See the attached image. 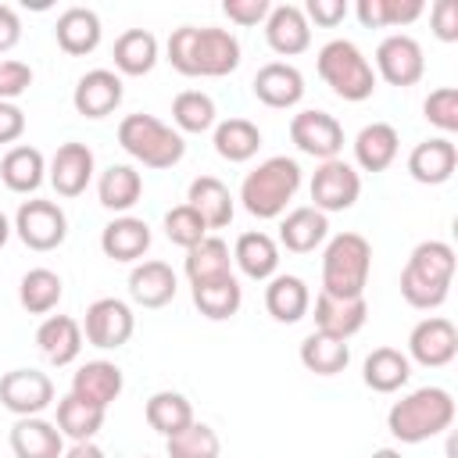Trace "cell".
<instances>
[{"label": "cell", "instance_id": "obj_36", "mask_svg": "<svg viewBox=\"0 0 458 458\" xmlns=\"http://www.w3.org/2000/svg\"><path fill=\"white\" fill-rule=\"evenodd\" d=\"M143 193V175L132 165H107L97 179V197L107 211H129Z\"/></svg>", "mask_w": 458, "mask_h": 458}, {"label": "cell", "instance_id": "obj_1", "mask_svg": "<svg viewBox=\"0 0 458 458\" xmlns=\"http://www.w3.org/2000/svg\"><path fill=\"white\" fill-rule=\"evenodd\" d=\"M165 50L172 68L190 79H218L240 68V39L215 25H179Z\"/></svg>", "mask_w": 458, "mask_h": 458}, {"label": "cell", "instance_id": "obj_17", "mask_svg": "<svg viewBox=\"0 0 458 458\" xmlns=\"http://www.w3.org/2000/svg\"><path fill=\"white\" fill-rule=\"evenodd\" d=\"M458 168V147L451 143V136H433L411 147L408 154V175L422 186H440L454 175Z\"/></svg>", "mask_w": 458, "mask_h": 458}, {"label": "cell", "instance_id": "obj_31", "mask_svg": "<svg viewBox=\"0 0 458 458\" xmlns=\"http://www.w3.org/2000/svg\"><path fill=\"white\" fill-rule=\"evenodd\" d=\"M233 261L240 265V272L247 279H272L276 268H279V247L268 233L261 229H250V233H240L236 247H233Z\"/></svg>", "mask_w": 458, "mask_h": 458}, {"label": "cell", "instance_id": "obj_46", "mask_svg": "<svg viewBox=\"0 0 458 458\" xmlns=\"http://www.w3.org/2000/svg\"><path fill=\"white\" fill-rule=\"evenodd\" d=\"M165 236H168L175 247L190 250V247H197V243L208 236V225L200 222V215H197L190 204H179V208H172V211L165 215Z\"/></svg>", "mask_w": 458, "mask_h": 458}, {"label": "cell", "instance_id": "obj_30", "mask_svg": "<svg viewBox=\"0 0 458 458\" xmlns=\"http://www.w3.org/2000/svg\"><path fill=\"white\" fill-rule=\"evenodd\" d=\"M401 150V136L390 122H369L358 136H354V161L365 168V172H383L394 165Z\"/></svg>", "mask_w": 458, "mask_h": 458}, {"label": "cell", "instance_id": "obj_48", "mask_svg": "<svg viewBox=\"0 0 458 458\" xmlns=\"http://www.w3.org/2000/svg\"><path fill=\"white\" fill-rule=\"evenodd\" d=\"M29 86H32V68L25 61H14V57L0 61V100L14 104V97H21Z\"/></svg>", "mask_w": 458, "mask_h": 458}, {"label": "cell", "instance_id": "obj_24", "mask_svg": "<svg viewBox=\"0 0 458 458\" xmlns=\"http://www.w3.org/2000/svg\"><path fill=\"white\" fill-rule=\"evenodd\" d=\"M11 451L14 458H64V437L54 422L29 415L11 426Z\"/></svg>", "mask_w": 458, "mask_h": 458}, {"label": "cell", "instance_id": "obj_21", "mask_svg": "<svg viewBox=\"0 0 458 458\" xmlns=\"http://www.w3.org/2000/svg\"><path fill=\"white\" fill-rule=\"evenodd\" d=\"M122 386H125L122 369H118L114 361L97 358V361H86V365L75 369V376H72V390H68V394H75V397H82V401H89V404H97V408L107 411V404L118 401Z\"/></svg>", "mask_w": 458, "mask_h": 458}, {"label": "cell", "instance_id": "obj_8", "mask_svg": "<svg viewBox=\"0 0 458 458\" xmlns=\"http://www.w3.org/2000/svg\"><path fill=\"white\" fill-rule=\"evenodd\" d=\"M14 233L29 250H54L68 236V218L54 200H21L14 211Z\"/></svg>", "mask_w": 458, "mask_h": 458}, {"label": "cell", "instance_id": "obj_5", "mask_svg": "<svg viewBox=\"0 0 458 458\" xmlns=\"http://www.w3.org/2000/svg\"><path fill=\"white\" fill-rule=\"evenodd\" d=\"M372 272V243L361 233H336L322 250V293L365 297Z\"/></svg>", "mask_w": 458, "mask_h": 458}, {"label": "cell", "instance_id": "obj_27", "mask_svg": "<svg viewBox=\"0 0 458 458\" xmlns=\"http://www.w3.org/2000/svg\"><path fill=\"white\" fill-rule=\"evenodd\" d=\"M175 290H179V279L165 261H140L129 272V297L140 308H165L175 297Z\"/></svg>", "mask_w": 458, "mask_h": 458}, {"label": "cell", "instance_id": "obj_26", "mask_svg": "<svg viewBox=\"0 0 458 458\" xmlns=\"http://www.w3.org/2000/svg\"><path fill=\"white\" fill-rule=\"evenodd\" d=\"M36 347L50 365H72L82 351V326L72 315H47L36 329Z\"/></svg>", "mask_w": 458, "mask_h": 458}, {"label": "cell", "instance_id": "obj_50", "mask_svg": "<svg viewBox=\"0 0 458 458\" xmlns=\"http://www.w3.org/2000/svg\"><path fill=\"white\" fill-rule=\"evenodd\" d=\"M301 11H304V18H308V25L315 21V25H322V29H333V25H340V21L347 18V4H344V0H308Z\"/></svg>", "mask_w": 458, "mask_h": 458}, {"label": "cell", "instance_id": "obj_43", "mask_svg": "<svg viewBox=\"0 0 458 458\" xmlns=\"http://www.w3.org/2000/svg\"><path fill=\"white\" fill-rule=\"evenodd\" d=\"M186 276H190V286H193V283H208V279L233 276V258H229L225 240L204 236L197 247H190V250H186Z\"/></svg>", "mask_w": 458, "mask_h": 458}, {"label": "cell", "instance_id": "obj_55", "mask_svg": "<svg viewBox=\"0 0 458 458\" xmlns=\"http://www.w3.org/2000/svg\"><path fill=\"white\" fill-rule=\"evenodd\" d=\"M11 229H14V225H11V222H7V215L0 211V247L7 243V236H11Z\"/></svg>", "mask_w": 458, "mask_h": 458}, {"label": "cell", "instance_id": "obj_42", "mask_svg": "<svg viewBox=\"0 0 458 458\" xmlns=\"http://www.w3.org/2000/svg\"><path fill=\"white\" fill-rule=\"evenodd\" d=\"M426 11L422 0H358L354 14L365 29H401Z\"/></svg>", "mask_w": 458, "mask_h": 458}, {"label": "cell", "instance_id": "obj_34", "mask_svg": "<svg viewBox=\"0 0 458 458\" xmlns=\"http://www.w3.org/2000/svg\"><path fill=\"white\" fill-rule=\"evenodd\" d=\"M215 154L240 165V161H250L261 147V129L250 122V118H225V122H215Z\"/></svg>", "mask_w": 458, "mask_h": 458}, {"label": "cell", "instance_id": "obj_56", "mask_svg": "<svg viewBox=\"0 0 458 458\" xmlns=\"http://www.w3.org/2000/svg\"><path fill=\"white\" fill-rule=\"evenodd\" d=\"M369 458H404V454H401L397 447H379V451H372Z\"/></svg>", "mask_w": 458, "mask_h": 458}, {"label": "cell", "instance_id": "obj_23", "mask_svg": "<svg viewBox=\"0 0 458 458\" xmlns=\"http://www.w3.org/2000/svg\"><path fill=\"white\" fill-rule=\"evenodd\" d=\"M100 14L93 7H64L57 14V25H54V36H57V47L72 57H82V54H93L100 47Z\"/></svg>", "mask_w": 458, "mask_h": 458}, {"label": "cell", "instance_id": "obj_15", "mask_svg": "<svg viewBox=\"0 0 458 458\" xmlns=\"http://www.w3.org/2000/svg\"><path fill=\"white\" fill-rule=\"evenodd\" d=\"M125 97L122 75L111 68H93L86 75H79L75 89H72V104L82 118H107Z\"/></svg>", "mask_w": 458, "mask_h": 458}, {"label": "cell", "instance_id": "obj_3", "mask_svg": "<svg viewBox=\"0 0 458 458\" xmlns=\"http://www.w3.org/2000/svg\"><path fill=\"white\" fill-rule=\"evenodd\" d=\"M454 422V397L444 386H419L394 401L386 411V429L401 444H422L429 437H440Z\"/></svg>", "mask_w": 458, "mask_h": 458}, {"label": "cell", "instance_id": "obj_11", "mask_svg": "<svg viewBox=\"0 0 458 458\" xmlns=\"http://www.w3.org/2000/svg\"><path fill=\"white\" fill-rule=\"evenodd\" d=\"M290 140L297 143L301 154L318 157V161H333L344 150V125L329 111L308 107V111H297L290 118Z\"/></svg>", "mask_w": 458, "mask_h": 458}, {"label": "cell", "instance_id": "obj_44", "mask_svg": "<svg viewBox=\"0 0 458 458\" xmlns=\"http://www.w3.org/2000/svg\"><path fill=\"white\" fill-rule=\"evenodd\" d=\"M215 100L204 89H182L172 100V122L175 132H208L215 129Z\"/></svg>", "mask_w": 458, "mask_h": 458}, {"label": "cell", "instance_id": "obj_51", "mask_svg": "<svg viewBox=\"0 0 458 458\" xmlns=\"http://www.w3.org/2000/svg\"><path fill=\"white\" fill-rule=\"evenodd\" d=\"M429 21H433L437 39H444V43H454L458 39V4L454 0H437L429 7Z\"/></svg>", "mask_w": 458, "mask_h": 458}, {"label": "cell", "instance_id": "obj_22", "mask_svg": "<svg viewBox=\"0 0 458 458\" xmlns=\"http://www.w3.org/2000/svg\"><path fill=\"white\" fill-rule=\"evenodd\" d=\"M100 250L111 261H140L150 250V225L136 215H118L100 229Z\"/></svg>", "mask_w": 458, "mask_h": 458}, {"label": "cell", "instance_id": "obj_14", "mask_svg": "<svg viewBox=\"0 0 458 458\" xmlns=\"http://www.w3.org/2000/svg\"><path fill=\"white\" fill-rule=\"evenodd\" d=\"M376 72L390 86H415L426 75V57L415 36L408 32H390L376 47Z\"/></svg>", "mask_w": 458, "mask_h": 458}, {"label": "cell", "instance_id": "obj_35", "mask_svg": "<svg viewBox=\"0 0 458 458\" xmlns=\"http://www.w3.org/2000/svg\"><path fill=\"white\" fill-rule=\"evenodd\" d=\"M111 57L122 75H147L157 64V36L147 29H125L114 39Z\"/></svg>", "mask_w": 458, "mask_h": 458}, {"label": "cell", "instance_id": "obj_54", "mask_svg": "<svg viewBox=\"0 0 458 458\" xmlns=\"http://www.w3.org/2000/svg\"><path fill=\"white\" fill-rule=\"evenodd\" d=\"M64 458H107L93 440H82V444H72L68 451H64Z\"/></svg>", "mask_w": 458, "mask_h": 458}, {"label": "cell", "instance_id": "obj_13", "mask_svg": "<svg viewBox=\"0 0 458 458\" xmlns=\"http://www.w3.org/2000/svg\"><path fill=\"white\" fill-rule=\"evenodd\" d=\"M408 354H411L408 361H419L426 369L451 365L454 354H458V329H454V322L444 318V315H429V318L415 322L411 333H408Z\"/></svg>", "mask_w": 458, "mask_h": 458}, {"label": "cell", "instance_id": "obj_41", "mask_svg": "<svg viewBox=\"0 0 458 458\" xmlns=\"http://www.w3.org/2000/svg\"><path fill=\"white\" fill-rule=\"evenodd\" d=\"M64 293V283L54 268H29L18 283V304L29 311V315H47L57 308Z\"/></svg>", "mask_w": 458, "mask_h": 458}, {"label": "cell", "instance_id": "obj_29", "mask_svg": "<svg viewBox=\"0 0 458 458\" xmlns=\"http://www.w3.org/2000/svg\"><path fill=\"white\" fill-rule=\"evenodd\" d=\"M326 236H329V218L322 211H315L311 204L286 211L279 222V243L293 254H311Z\"/></svg>", "mask_w": 458, "mask_h": 458}, {"label": "cell", "instance_id": "obj_20", "mask_svg": "<svg viewBox=\"0 0 458 458\" xmlns=\"http://www.w3.org/2000/svg\"><path fill=\"white\" fill-rule=\"evenodd\" d=\"M265 39L276 54L293 57L311 47V25L297 4H276L265 18Z\"/></svg>", "mask_w": 458, "mask_h": 458}, {"label": "cell", "instance_id": "obj_12", "mask_svg": "<svg viewBox=\"0 0 458 458\" xmlns=\"http://www.w3.org/2000/svg\"><path fill=\"white\" fill-rule=\"evenodd\" d=\"M0 404L18 419L39 415L54 404V379L39 369H11L0 376Z\"/></svg>", "mask_w": 458, "mask_h": 458}, {"label": "cell", "instance_id": "obj_7", "mask_svg": "<svg viewBox=\"0 0 458 458\" xmlns=\"http://www.w3.org/2000/svg\"><path fill=\"white\" fill-rule=\"evenodd\" d=\"M318 75L322 82L340 97V100H369L376 89V72L369 64V57L351 43V39H329L318 50Z\"/></svg>", "mask_w": 458, "mask_h": 458}, {"label": "cell", "instance_id": "obj_53", "mask_svg": "<svg viewBox=\"0 0 458 458\" xmlns=\"http://www.w3.org/2000/svg\"><path fill=\"white\" fill-rule=\"evenodd\" d=\"M18 39H21V18L11 4H0V54L18 47Z\"/></svg>", "mask_w": 458, "mask_h": 458}, {"label": "cell", "instance_id": "obj_18", "mask_svg": "<svg viewBox=\"0 0 458 458\" xmlns=\"http://www.w3.org/2000/svg\"><path fill=\"white\" fill-rule=\"evenodd\" d=\"M365 318H369L365 297H329V293L315 297V329L333 340H351L354 333H361Z\"/></svg>", "mask_w": 458, "mask_h": 458}, {"label": "cell", "instance_id": "obj_19", "mask_svg": "<svg viewBox=\"0 0 458 458\" xmlns=\"http://www.w3.org/2000/svg\"><path fill=\"white\" fill-rule=\"evenodd\" d=\"M250 89L265 107H293L304 97V75L290 61H268L254 72Z\"/></svg>", "mask_w": 458, "mask_h": 458}, {"label": "cell", "instance_id": "obj_49", "mask_svg": "<svg viewBox=\"0 0 458 458\" xmlns=\"http://www.w3.org/2000/svg\"><path fill=\"white\" fill-rule=\"evenodd\" d=\"M268 11H272L268 0H222V14L236 25H258L268 18Z\"/></svg>", "mask_w": 458, "mask_h": 458}, {"label": "cell", "instance_id": "obj_32", "mask_svg": "<svg viewBox=\"0 0 458 458\" xmlns=\"http://www.w3.org/2000/svg\"><path fill=\"white\" fill-rule=\"evenodd\" d=\"M265 308L276 322H301L311 308V293L308 283L301 276H272L265 286Z\"/></svg>", "mask_w": 458, "mask_h": 458}, {"label": "cell", "instance_id": "obj_37", "mask_svg": "<svg viewBox=\"0 0 458 458\" xmlns=\"http://www.w3.org/2000/svg\"><path fill=\"white\" fill-rule=\"evenodd\" d=\"M193 304L204 318L222 322L233 318L243 304V290L236 283V276H222V279H208V283H193Z\"/></svg>", "mask_w": 458, "mask_h": 458}, {"label": "cell", "instance_id": "obj_40", "mask_svg": "<svg viewBox=\"0 0 458 458\" xmlns=\"http://www.w3.org/2000/svg\"><path fill=\"white\" fill-rule=\"evenodd\" d=\"M54 426L61 429V437H72L75 444L93 440L100 433V426H104V408H97V404H89V401H82L75 394H64L57 401V422Z\"/></svg>", "mask_w": 458, "mask_h": 458}, {"label": "cell", "instance_id": "obj_6", "mask_svg": "<svg viewBox=\"0 0 458 458\" xmlns=\"http://www.w3.org/2000/svg\"><path fill=\"white\" fill-rule=\"evenodd\" d=\"M118 143L129 157H136L147 168H172L186 154L182 132H175L172 125H165L154 114H143V111L125 114L118 122Z\"/></svg>", "mask_w": 458, "mask_h": 458}, {"label": "cell", "instance_id": "obj_25", "mask_svg": "<svg viewBox=\"0 0 458 458\" xmlns=\"http://www.w3.org/2000/svg\"><path fill=\"white\" fill-rule=\"evenodd\" d=\"M186 204L200 215V222L208 229H225L233 222V211H236L229 186L222 179H215V175H197L190 182V190H186Z\"/></svg>", "mask_w": 458, "mask_h": 458}, {"label": "cell", "instance_id": "obj_38", "mask_svg": "<svg viewBox=\"0 0 458 458\" xmlns=\"http://www.w3.org/2000/svg\"><path fill=\"white\" fill-rule=\"evenodd\" d=\"M347 361H351L347 340H333V336H326L318 329L301 340V365L308 372H315V376H336V372L347 369Z\"/></svg>", "mask_w": 458, "mask_h": 458}, {"label": "cell", "instance_id": "obj_2", "mask_svg": "<svg viewBox=\"0 0 458 458\" xmlns=\"http://www.w3.org/2000/svg\"><path fill=\"white\" fill-rule=\"evenodd\" d=\"M451 279H454V247L444 240H422L408 254V265L401 268V297L419 311L440 308L451 293Z\"/></svg>", "mask_w": 458, "mask_h": 458}, {"label": "cell", "instance_id": "obj_9", "mask_svg": "<svg viewBox=\"0 0 458 458\" xmlns=\"http://www.w3.org/2000/svg\"><path fill=\"white\" fill-rule=\"evenodd\" d=\"M311 208L322 211V215H333V211H347L354 208V200L361 197V175L354 165L333 157V161H322L311 175Z\"/></svg>", "mask_w": 458, "mask_h": 458}, {"label": "cell", "instance_id": "obj_4", "mask_svg": "<svg viewBox=\"0 0 458 458\" xmlns=\"http://www.w3.org/2000/svg\"><path fill=\"white\" fill-rule=\"evenodd\" d=\"M297 190H301V165L286 154H276L243 175L240 200L254 218H279Z\"/></svg>", "mask_w": 458, "mask_h": 458}, {"label": "cell", "instance_id": "obj_39", "mask_svg": "<svg viewBox=\"0 0 458 458\" xmlns=\"http://www.w3.org/2000/svg\"><path fill=\"white\" fill-rule=\"evenodd\" d=\"M143 415H147L150 429H157L161 437H172V433H179L193 422V404L179 390H157V394L147 397Z\"/></svg>", "mask_w": 458, "mask_h": 458}, {"label": "cell", "instance_id": "obj_52", "mask_svg": "<svg viewBox=\"0 0 458 458\" xmlns=\"http://www.w3.org/2000/svg\"><path fill=\"white\" fill-rule=\"evenodd\" d=\"M25 132V111L11 100H0V143H14Z\"/></svg>", "mask_w": 458, "mask_h": 458}, {"label": "cell", "instance_id": "obj_47", "mask_svg": "<svg viewBox=\"0 0 458 458\" xmlns=\"http://www.w3.org/2000/svg\"><path fill=\"white\" fill-rule=\"evenodd\" d=\"M422 111H426V122H429V125H437L440 132H454V129H458V89H454V86L433 89V93L426 97Z\"/></svg>", "mask_w": 458, "mask_h": 458}, {"label": "cell", "instance_id": "obj_16", "mask_svg": "<svg viewBox=\"0 0 458 458\" xmlns=\"http://www.w3.org/2000/svg\"><path fill=\"white\" fill-rule=\"evenodd\" d=\"M47 179L57 190V197H79L86 193L89 179H93V150L79 140H68L54 150L50 165H47Z\"/></svg>", "mask_w": 458, "mask_h": 458}, {"label": "cell", "instance_id": "obj_10", "mask_svg": "<svg viewBox=\"0 0 458 458\" xmlns=\"http://www.w3.org/2000/svg\"><path fill=\"white\" fill-rule=\"evenodd\" d=\"M82 326V336L100 347V351H114L122 344H129L132 329H136V315L125 301L118 297H97L89 308H86V318L79 322Z\"/></svg>", "mask_w": 458, "mask_h": 458}, {"label": "cell", "instance_id": "obj_33", "mask_svg": "<svg viewBox=\"0 0 458 458\" xmlns=\"http://www.w3.org/2000/svg\"><path fill=\"white\" fill-rule=\"evenodd\" d=\"M408 376H411V361H408V354L397 351V347H376V351L365 358V365H361V379H365V386L376 390V394H394V390H401V386L408 383Z\"/></svg>", "mask_w": 458, "mask_h": 458}, {"label": "cell", "instance_id": "obj_28", "mask_svg": "<svg viewBox=\"0 0 458 458\" xmlns=\"http://www.w3.org/2000/svg\"><path fill=\"white\" fill-rule=\"evenodd\" d=\"M0 179L11 193H36L47 179V157L39 147L14 143L0 161Z\"/></svg>", "mask_w": 458, "mask_h": 458}, {"label": "cell", "instance_id": "obj_45", "mask_svg": "<svg viewBox=\"0 0 458 458\" xmlns=\"http://www.w3.org/2000/svg\"><path fill=\"white\" fill-rule=\"evenodd\" d=\"M165 451L168 458H218L222 454V440L208 422H190L186 429L165 437Z\"/></svg>", "mask_w": 458, "mask_h": 458}]
</instances>
